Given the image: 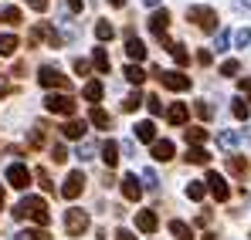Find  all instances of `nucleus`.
I'll return each mask as SVG.
<instances>
[{
  "label": "nucleus",
  "instance_id": "obj_1",
  "mask_svg": "<svg viewBox=\"0 0 251 240\" xmlns=\"http://www.w3.org/2000/svg\"><path fill=\"white\" fill-rule=\"evenodd\" d=\"M14 217H17V220H34L38 227H48V223H51L48 203H44L41 196H24V200L14 206Z\"/></svg>",
  "mask_w": 251,
  "mask_h": 240
},
{
  "label": "nucleus",
  "instance_id": "obj_2",
  "mask_svg": "<svg viewBox=\"0 0 251 240\" xmlns=\"http://www.w3.org/2000/svg\"><path fill=\"white\" fill-rule=\"evenodd\" d=\"M44 109H48L51 115H65V119H72L75 109H78V102H75L72 95L61 91V95H48V98H44Z\"/></svg>",
  "mask_w": 251,
  "mask_h": 240
},
{
  "label": "nucleus",
  "instance_id": "obj_3",
  "mask_svg": "<svg viewBox=\"0 0 251 240\" xmlns=\"http://www.w3.org/2000/svg\"><path fill=\"white\" fill-rule=\"evenodd\" d=\"M187 17H190L201 31H207V34L217 31V10H214V7H187Z\"/></svg>",
  "mask_w": 251,
  "mask_h": 240
},
{
  "label": "nucleus",
  "instance_id": "obj_4",
  "mask_svg": "<svg viewBox=\"0 0 251 240\" xmlns=\"http://www.w3.org/2000/svg\"><path fill=\"white\" fill-rule=\"evenodd\" d=\"M65 230H68V237H82L85 230H88V213L78 210V206L65 210Z\"/></svg>",
  "mask_w": 251,
  "mask_h": 240
},
{
  "label": "nucleus",
  "instance_id": "obj_5",
  "mask_svg": "<svg viewBox=\"0 0 251 240\" xmlns=\"http://www.w3.org/2000/svg\"><path fill=\"white\" fill-rule=\"evenodd\" d=\"M38 81H41L44 88H58V91H68V88H72V81L65 78L54 65H44L41 71H38Z\"/></svg>",
  "mask_w": 251,
  "mask_h": 240
},
{
  "label": "nucleus",
  "instance_id": "obj_6",
  "mask_svg": "<svg viewBox=\"0 0 251 240\" xmlns=\"http://www.w3.org/2000/svg\"><path fill=\"white\" fill-rule=\"evenodd\" d=\"M153 75H156L160 85L170 88V91H187V88H190V78H187L183 71H163V68H153Z\"/></svg>",
  "mask_w": 251,
  "mask_h": 240
},
{
  "label": "nucleus",
  "instance_id": "obj_7",
  "mask_svg": "<svg viewBox=\"0 0 251 240\" xmlns=\"http://www.w3.org/2000/svg\"><path fill=\"white\" fill-rule=\"evenodd\" d=\"M82 190H85V176H82V169L68 173V176H65V186H61V196H65V200H78V196H82Z\"/></svg>",
  "mask_w": 251,
  "mask_h": 240
},
{
  "label": "nucleus",
  "instance_id": "obj_8",
  "mask_svg": "<svg viewBox=\"0 0 251 240\" xmlns=\"http://www.w3.org/2000/svg\"><path fill=\"white\" fill-rule=\"evenodd\" d=\"M7 183H10L14 190H27V183H31V169H27L24 162L7 166Z\"/></svg>",
  "mask_w": 251,
  "mask_h": 240
},
{
  "label": "nucleus",
  "instance_id": "obj_9",
  "mask_svg": "<svg viewBox=\"0 0 251 240\" xmlns=\"http://www.w3.org/2000/svg\"><path fill=\"white\" fill-rule=\"evenodd\" d=\"M207 190L214 193V200H221V203L231 200V186H227V179H224L221 173H214V169L207 173Z\"/></svg>",
  "mask_w": 251,
  "mask_h": 240
},
{
  "label": "nucleus",
  "instance_id": "obj_10",
  "mask_svg": "<svg viewBox=\"0 0 251 240\" xmlns=\"http://www.w3.org/2000/svg\"><path fill=\"white\" fill-rule=\"evenodd\" d=\"M48 41V44H51V47H58V44H61V34H58V31H54V27H51V24H34V31H31V38H27V44H34V41Z\"/></svg>",
  "mask_w": 251,
  "mask_h": 240
},
{
  "label": "nucleus",
  "instance_id": "obj_11",
  "mask_svg": "<svg viewBox=\"0 0 251 240\" xmlns=\"http://www.w3.org/2000/svg\"><path fill=\"white\" fill-rule=\"evenodd\" d=\"M126 54H129V61L132 65H139V61H146V44L136 38L132 31H126Z\"/></svg>",
  "mask_w": 251,
  "mask_h": 240
},
{
  "label": "nucleus",
  "instance_id": "obj_12",
  "mask_svg": "<svg viewBox=\"0 0 251 240\" xmlns=\"http://www.w3.org/2000/svg\"><path fill=\"white\" fill-rule=\"evenodd\" d=\"M167 27H170V10H153V14H150V31H153L156 38L163 41Z\"/></svg>",
  "mask_w": 251,
  "mask_h": 240
},
{
  "label": "nucleus",
  "instance_id": "obj_13",
  "mask_svg": "<svg viewBox=\"0 0 251 240\" xmlns=\"http://www.w3.org/2000/svg\"><path fill=\"white\" fill-rule=\"evenodd\" d=\"M123 196H126L129 203H136L139 196H143V186H139L136 173H129V176H123Z\"/></svg>",
  "mask_w": 251,
  "mask_h": 240
},
{
  "label": "nucleus",
  "instance_id": "obj_14",
  "mask_svg": "<svg viewBox=\"0 0 251 240\" xmlns=\"http://www.w3.org/2000/svg\"><path fill=\"white\" fill-rule=\"evenodd\" d=\"M136 227H139L143 234H153V230L160 227V220H156L153 210H139V213H136Z\"/></svg>",
  "mask_w": 251,
  "mask_h": 240
},
{
  "label": "nucleus",
  "instance_id": "obj_15",
  "mask_svg": "<svg viewBox=\"0 0 251 240\" xmlns=\"http://www.w3.org/2000/svg\"><path fill=\"white\" fill-rule=\"evenodd\" d=\"M153 159L156 162L173 159V142H170V139H156V142H153Z\"/></svg>",
  "mask_w": 251,
  "mask_h": 240
},
{
  "label": "nucleus",
  "instance_id": "obj_16",
  "mask_svg": "<svg viewBox=\"0 0 251 240\" xmlns=\"http://www.w3.org/2000/svg\"><path fill=\"white\" fill-rule=\"evenodd\" d=\"M92 65H95V71H99V75H109V68H112V58H109V51H105V47H95V54H92Z\"/></svg>",
  "mask_w": 251,
  "mask_h": 240
},
{
  "label": "nucleus",
  "instance_id": "obj_17",
  "mask_svg": "<svg viewBox=\"0 0 251 240\" xmlns=\"http://www.w3.org/2000/svg\"><path fill=\"white\" fill-rule=\"evenodd\" d=\"M132 132H136L139 142H156V125H153V122H136Z\"/></svg>",
  "mask_w": 251,
  "mask_h": 240
},
{
  "label": "nucleus",
  "instance_id": "obj_18",
  "mask_svg": "<svg viewBox=\"0 0 251 240\" xmlns=\"http://www.w3.org/2000/svg\"><path fill=\"white\" fill-rule=\"evenodd\" d=\"M187 115H190V112H187L183 102H176V105H170V109H167V122H170V125H183Z\"/></svg>",
  "mask_w": 251,
  "mask_h": 240
},
{
  "label": "nucleus",
  "instance_id": "obj_19",
  "mask_svg": "<svg viewBox=\"0 0 251 240\" xmlns=\"http://www.w3.org/2000/svg\"><path fill=\"white\" fill-rule=\"evenodd\" d=\"M102 162H105L109 169H112V166L119 162V146H116L112 139H105V142H102Z\"/></svg>",
  "mask_w": 251,
  "mask_h": 240
},
{
  "label": "nucleus",
  "instance_id": "obj_20",
  "mask_svg": "<svg viewBox=\"0 0 251 240\" xmlns=\"http://www.w3.org/2000/svg\"><path fill=\"white\" fill-rule=\"evenodd\" d=\"M88 122H92V125H99V129H112V115H109L105 109H99V105L88 112Z\"/></svg>",
  "mask_w": 251,
  "mask_h": 240
},
{
  "label": "nucleus",
  "instance_id": "obj_21",
  "mask_svg": "<svg viewBox=\"0 0 251 240\" xmlns=\"http://www.w3.org/2000/svg\"><path fill=\"white\" fill-rule=\"evenodd\" d=\"M187 162H194V166H207L210 153L204 149V146H190V149H187Z\"/></svg>",
  "mask_w": 251,
  "mask_h": 240
},
{
  "label": "nucleus",
  "instance_id": "obj_22",
  "mask_svg": "<svg viewBox=\"0 0 251 240\" xmlns=\"http://www.w3.org/2000/svg\"><path fill=\"white\" fill-rule=\"evenodd\" d=\"M167 51L173 54V61H176V65H190V54H187V47H183L180 41H167Z\"/></svg>",
  "mask_w": 251,
  "mask_h": 240
},
{
  "label": "nucleus",
  "instance_id": "obj_23",
  "mask_svg": "<svg viewBox=\"0 0 251 240\" xmlns=\"http://www.w3.org/2000/svg\"><path fill=\"white\" fill-rule=\"evenodd\" d=\"M238 142H241V135H238V132H231V129L217 135V146H221L224 153H231V149H238Z\"/></svg>",
  "mask_w": 251,
  "mask_h": 240
},
{
  "label": "nucleus",
  "instance_id": "obj_24",
  "mask_svg": "<svg viewBox=\"0 0 251 240\" xmlns=\"http://www.w3.org/2000/svg\"><path fill=\"white\" fill-rule=\"evenodd\" d=\"M61 132H65V139H82V135H85V122L68 119L65 125H61Z\"/></svg>",
  "mask_w": 251,
  "mask_h": 240
},
{
  "label": "nucleus",
  "instance_id": "obj_25",
  "mask_svg": "<svg viewBox=\"0 0 251 240\" xmlns=\"http://www.w3.org/2000/svg\"><path fill=\"white\" fill-rule=\"evenodd\" d=\"M170 234L176 240H194V230H190L183 220H170Z\"/></svg>",
  "mask_w": 251,
  "mask_h": 240
},
{
  "label": "nucleus",
  "instance_id": "obj_26",
  "mask_svg": "<svg viewBox=\"0 0 251 240\" xmlns=\"http://www.w3.org/2000/svg\"><path fill=\"white\" fill-rule=\"evenodd\" d=\"M201 142H207V129L204 125H190L187 129V146H201Z\"/></svg>",
  "mask_w": 251,
  "mask_h": 240
},
{
  "label": "nucleus",
  "instance_id": "obj_27",
  "mask_svg": "<svg viewBox=\"0 0 251 240\" xmlns=\"http://www.w3.org/2000/svg\"><path fill=\"white\" fill-rule=\"evenodd\" d=\"M17 44H21V41L14 38V34H0V58H10V54L17 51Z\"/></svg>",
  "mask_w": 251,
  "mask_h": 240
},
{
  "label": "nucleus",
  "instance_id": "obj_28",
  "mask_svg": "<svg viewBox=\"0 0 251 240\" xmlns=\"http://www.w3.org/2000/svg\"><path fill=\"white\" fill-rule=\"evenodd\" d=\"M123 75H126V81H129V85H143V78H146V71H143L139 65H126Z\"/></svg>",
  "mask_w": 251,
  "mask_h": 240
},
{
  "label": "nucleus",
  "instance_id": "obj_29",
  "mask_svg": "<svg viewBox=\"0 0 251 240\" xmlns=\"http://www.w3.org/2000/svg\"><path fill=\"white\" fill-rule=\"evenodd\" d=\"M102 91H105V88H102V81H88V85L82 88L85 102H99V98H102Z\"/></svg>",
  "mask_w": 251,
  "mask_h": 240
},
{
  "label": "nucleus",
  "instance_id": "obj_30",
  "mask_svg": "<svg viewBox=\"0 0 251 240\" xmlns=\"http://www.w3.org/2000/svg\"><path fill=\"white\" fill-rule=\"evenodd\" d=\"M0 21L14 27V24H21V10H17V7H7V3H3V7H0Z\"/></svg>",
  "mask_w": 251,
  "mask_h": 240
},
{
  "label": "nucleus",
  "instance_id": "obj_31",
  "mask_svg": "<svg viewBox=\"0 0 251 240\" xmlns=\"http://www.w3.org/2000/svg\"><path fill=\"white\" fill-rule=\"evenodd\" d=\"M95 38L99 41H112L116 38V27H112L109 21H99V24H95Z\"/></svg>",
  "mask_w": 251,
  "mask_h": 240
},
{
  "label": "nucleus",
  "instance_id": "obj_32",
  "mask_svg": "<svg viewBox=\"0 0 251 240\" xmlns=\"http://www.w3.org/2000/svg\"><path fill=\"white\" fill-rule=\"evenodd\" d=\"M231 112H234V119H241V122H245V119L251 115V105L245 102V98H234V102H231Z\"/></svg>",
  "mask_w": 251,
  "mask_h": 240
},
{
  "label": "nucleus",
  "instance_id": "obj_33",
  "mask_svg": "<svg viewBox=\"0 0 251 240\" xmlns=\"http://www.w3.org/2000/svg\"><path fill=\"white\" fill-rule=\"evenodd\" d=\"M227 169H231L234 176H248V162L241 159V156H227Z\"/></svg>",
  "mask_w": 251,
  "mask_h": 240
},
{
  "label": "nucleus",
  "instance_id": "obj_34",
  "mask_svg": "<svg viewBox=\"0 0 251 240\" xmlns=\"http://www.w3.org/2000/svg\"><path fill=\"white\" fill-rule=\"evenodd\" d=\"M143 102H146V98H143L139 91H132V95H126V98H123V112H136V109H139Z\"/></svg>",
  "mask_w": 251,
  "mask_h": 240
},
{
  "label": "nucleus",
  "instance_id": "obj_35",
  "mask_svg": "<svg viewBox=\"0 0 251 240\" xmlns=\"http://www.w3.org/2000/svg\"><path fill=\"white\" fill-rule=\"evenodd\" d=\"M27 146H31V149H41V146H44V125H41V122L31 129V139H27Z\"/></svg>",
  "mask_w": 251,
  "mask_h": 240
},
{
  "label": "nucleus",
  "instance_id": "obj_36",
  "mask_svg": "<svg viewBox=\"0 0 251 240\" xmlns=\"http://www.w3.org/2000/svg\"><path fill=\"white\" fill-rule=\"evenodd\" d=\"M34 176H38V183H41L44 193H54V183H51V176H48V169H44V166H38V169H34Z\"/></svg>",
  "mask_w": 251,
  "mask_h": 240
},
{
  "label": "nucleus",
  "instance_id": "obj_37",
  "mask_svg": "<svg viewBox=\"0 0 251 240\" xmlns=\"http://www.w3.org/2000/svg\"><path fill=\"white\" fill-rule=\"evenodd\" d=\"M143 183H146L143 190H153V193L160 190V179H156V173H153V169H143Z\"/></svg>",
  "mask_w": 251,
  "mask_h": 240
},
{
  "label": "nucleus",
  "instance_id": "obj_38",
  "mask_svg": "<svg viewBox=\"0 0 251 240\" xmlns=\"http://www.w3.org/2000/svg\"><path fill=\"white\" fill-rule=\"evenodd\" d=\"M204 193H207L204 183H187V196H190V200H204Z\"/></svg>",
  "mask_w": 251,
  "mask_h": 240
},
{
  "label": "nucleus",
  "instance_id": "obj_39",
  "mask_svg": "<svg viewBox=\"0 0 251 240\" xmlns=\"http://www.w3.org/2000/svg\"><path fill=\"white\" fill-rule=\"evenodd\" d=\"M227 44H231V31H217V38H214V47H217V51H227Z\"/></svg>",
  "mask_w": 251,
  "mask_h": 240
},
{
  "label": "nucleus",
  "instance_id": "obj_40",
  "mask_svg": "<svg viewBox=\"0 0 251 240\" xmlns=\"http://www.w3.org/2000/svg\"><path fill=\"white\" fill-rule=\"evenodd\" d=\"M238 71H241V65H238V61H234V58H231V61H224V65H221V75H227V78H234V75H238Z\"/></svg>",
  "mask_w": 251,
  "mask_h": 240
},
{
  "label": "nucleus",
  "instance_id": "obj_41",
  "mask_svg": "<svg viewBox=\"0 0 251 240\" xmlns=\"http://www.w3.org/2000/svg\"><path fill=\"white\" fill-rule=\"evenodd\" d=\"M146 109H150L153 115H163V102H160V95H150V98H146Z\"/></svg>",
  "mask_w": 251,
  "mask_h": 240
},
{
  "label": "nucleus",
  "instance_id": "obj_42",
  "mask_svg": "<svg viewBox=\"0 0 251 240\" xmlns=\"http://www.w3.org/2000/svg\"><path fill=\"white\" fill-rule=\"evenodd\" d=\"M21 240H48V230H44V227H38V230H24Z\"/></svg>",
  "mask_w": 251,
  "mask_h": 240
},
{
  "label": "nucleus",
  "instance_id": "obj_43",
  "mask_svg": "<svg viewBox=\"0 0 251 240\" xmlns=\"http://www.w3.org/2000/svg\"><path fill=\"white\" fill-rule=\"evenodd\" d=\"M75 156H78V159H82V162H85V159H92V156H95V146H92V142H82Z\"/></svg>",
  "mask_w": 251,
  "mask_h": 240
},
{
  "label": "nucleus",
  "instance_id": "obj_44",
  "mask_svg": "<svg viewBox=\"0 0 251 240\" xmlns=\"http://www.w3.org/2000/svg\"><path fill=\"white\" fill-rule=\"evenodd\" d=\"M234 44H238V47H248V44H251V31H248V27H241V31L234 34Z\"/></svg>",
  "mask_w": 251,
  "mask_h": 240
},
{
  "label": "nucleus",
  "instance_id": "obj_45",
  "mask_svg": "<svg viewBox=\"0 0 251 240\" xmlns=\"http://www.w3.org/2000/svg\"><path fill=\"white\" fill-rule=\"evenodd\" d=\"M194 112H197V115H201V119H204V122H207L210 115H214V109H210L207 102H197V105H194Z\"/></svg>",
  "mask_w": 251,
  "mask_h": 240
},
{
  "label": "nucleus",
  "instance_id": "obj_46",
  "mask_svg": "<svg viewBox=\"0 0 251 240\" xmlns=\"http://www.w3.org/2000/svg\"><path fill=\"white\" fill-rule=\"evenodd\" d=\"M51 159H54V162H65V159H68L65 146H58V142H54V146H51Z\"/></svg>",
  "mask_w": 251,
  "mask_h": 240
},
{
  "label": "nucleus",
  "instance_id": "obj_47",
  "mask_svg": "<svg viewBox=\"0 0 251 240\" xmlns=\"http://www.w3.org/2000/svg\"><path fill=\"white\" fill-rule=\"evenodd\" d=\"M72 68H75L78 75H88V71H92V65H88L85 58H75V61H72Z\"/></svg>",
  "mask_w": 251,
  "mask_h": 240
},
{
  "label": "nucleus",
  "instance_id": "obj_48",
  "mask_svg": "<svg viewBox=\"0 0 251 240\" xmlns=\"http://www.w3.org/2000/svg\"><path fill=\"white\" fill-rule=\"evenodd\" d=\"M27 7L38 10V14H44V10H48V0H27Z\"/></svg>",
  "mask_w": 251,
  "mask_h": 240
},
{
  "label": "nucleus",
  "instance_id": "obj_49",
  "mask_svg": "<svg viewBox=\"0 0 251 240\" xmlns=\"http://www.w3.org/2000/svg\"><path fill=\"white\" fill-rule=\"evenodd\" d=\"M116 240H136V234H132V230H126V227H123V230H116Z\"/></svg>",
  "mask_w": 251,
  "mask_h": 240
},
{
  "label": "nucleus",
  "instance_id": "obj_50",
  "mask_svg": "<svg viewBox=\"0 0 251 240\" xmlns=\"http://www.w3.org/2000/svg\"><path fill=\"white\" fill-rule=\"evenodd\" d=\"M234 10H245V14H251V0H234Z\"/></svg>",
  "mask_w": 251,
  "mask_h": 240
},
{
  "label": "nucleus",
  "instance_id": "obj_51",
  "mask_svg": "<svg viewBox=\"0 0 251 240\" xmlns=\"http://www.w3.org/2000/svg\"><path fill=\"white\" fill-rule=\"evenodd\" d=\"M238 85H241V91H248V105H251V78H241Z\"/></svg>",
  "mask_w": 251,
  "mask_h": 240
},
{
  "label": "nucleus",
  "instance_id": "obj_52",
  "mask_svg": "<svg viewBox=\"0 0 251 240\" xmlns=\"http://www.w3.org/2000/svg\"><path fill=\"white\" fill-rule=\"evenodd\" d=\"M197 61H201V65H210V61H214V54H210V51H201V54H197Z\"/></svg>",
  "mask_w": 251,
  "mask_h": 240
},
{
  "label": "nucleus",
  "instance_id": "obj_53",
  "mask_svg": "<svg viewBox=\"0 0 251 240\" xmlns=\"http://www.w3.org/2000/svg\"><path fill=\"white\" fill-rule=\"evenodd\" d=\"M68 7H72V10L78 14V10H82V7H85V0H68Z\"/></svg>",
  "mask_w": 251,
  "mask_h": 240
},
{
  "label": "nucleus",
  "instance_id": "obj_54",
  "mask_svg": "<svg viewBox=\"0 0 251 240\" xmlns=\"http://www.w3.org/2000/svg\"><path fill=\"white\" fill-rule=\"evenodd\" d=\"M109 3H112V7H126V0H109Z\"/></svg>",
  "mask_w": 251,
  "mask_h": 240
},
{
  "label": "nucleus",
  "instance_id": "obj_55",
  "mask_svg": "<svg viewBox=\"0 0 251 240\" xmlns=\"http://www.w3.org/2000/svg\"><path fill=\"white\" fill-rule=\"evenodd\" d=\"M3 203H7V196H3V190H0V210H3Z\"/></svg>",
  "mask_w": 251,
  "mask_h": 240
},
{
  "label": "nucleus",
  "instance_id": "obj_56",
  "mask_svg": "<svg viewBox=\"0 0 251 240\" xmlns=\"http://www.w3.org/2000/svg\"><path fill=\"white\" fill-rule=\"evenodd\" d=\"M143 3H150V7H156V3H160V0H143Z\"/></svg>",
  "mask_w": 251,
  "mask_h": 240
},
{
  "label": "nucleus",
  "instance_id": "obj_57",
  "mask_svg": "<svg viewBox=\"0 0 251 240\" xmlns=\"http://www.w3.org/2000/svg\"><path fill=\"white\" fill-rule=\"evenodd\" d=\"M248 139H251V125H248Z\"/></svg>",
  "mask_w": 251,
  "mask_h": 240
}]
</instances>
